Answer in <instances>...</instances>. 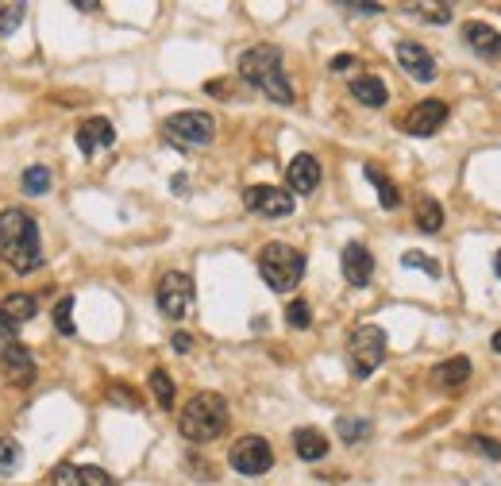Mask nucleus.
Here are the masks:
<instances>
[{
    "label": "nucleus",
    "mask_w": 501,
    "mask_h": 486,
    "mask_svg": "<svg viewBox=\"0 0 501 486\" xmlns=\"http://www.w3.org/2000/svg\"><path fill=\"white\" fill-rule=\"evenodd\" d=\"M0 259L16 275H32L42 266V239L39 224L27 209H5L0 212Z\"/></svg>",
    "instance_id": "f257e3e1"
},
{
    "label": "nucleus",
    "mask_w": 501,
    "mask_h": 486,
    "mask_svg": "<svg viewBox=\"0 0 501 486\" xmlns=\"http://www.w3.org/2000/svg\"><path fill=\"white\" fill-rule=\"evenodd\" d=\"M178 428L185 440H193V444H209V440L224 436L227 428V402L220 394H193L190 402H185L181 417H178Z\"/></svg>",
    "instance_id": "f03ea898"
},
{
    "label": "nucleus",
    "mask_w": 501,
    "mask_h": 486,
    "mask_svg": "<svg viewBox=\"0 0 501 486\" xmlns=\"http://www.w3.org/2000/svg\"><path fill=\"white\" fill-rule=\"evenodd\" d=\"M259 275L278 294L297 290V282L305 278V255L290 248V243H266L259 251Z\"/></svg>",
    "instance_id": "7ed1b4c3"
},
{
    "label": "nucleus",
    "mask_w": 501,
    "mask_h": 486,
    "mask_svg": "<svg viewBox=\"0 0 501 486\" xmlns=\"http://www.w3.org/2000/svg\"><path fill=\"white\" fill-rule=\"evenodd\" d=\"M385 360V332L378 324H359L348 340V363L355 379H370Z\"/></svg>",
    "instance_id": "20e7f679"
},
{
    "label": "nucleus",
    "mask_w": 501,
    "mask_h": 486,
    "mask_svg": "<svg viewBox=\"0 0 501 486\" xmlns=\"http://www.w3.org/2000/svg\"><path fill=\"white\" fill-rule=\"evenodd\" d=\"M227 463H232V471H239V475L259 479L270 471V463H274V448H270L263 436H239L232 452H227Z\"/></svg>",
    "instance_id": "39448f33"
},
{
    "label": "nucleus",
    "mask_w": 501,
    "mask_h": 486,
    "mask_svg": "<svg viewBox=\"0 0 501 486\" xmlns=\"http://www.w3.org/2000/svg\"><path fill=\"white\" fill-rule=\"evenodd\" d=\"M166 136L181 147H209L217 139V120L209 112H178L166 120Z\"/></svg>",
    "instance_id": "423d86ee"
},
{
    "label": "nucleus",
    "mask_w": 501,
    "mask_h": 486,
    "mask_svg": "<svg viewBox=\"0 0 501 486\" xmlns=\"http://www.w3.org/2000/svg\"><path fill=\"white\" fill-rule=\"evenodd\" d=\"M154 302H159L162 317L181 321L193 305V278L181 275V270H170V275L159 278V290H154Z\"/></svg>",
    "instance_id": "0eeeda50"
},
{
    "label": "nucleus",
    "mask_w": 501,
    "mask_h": 486,
    "mask_svg": "<svg viewBox=\"0 0 501 486\" xmlns=\"http://www.w3.org/2000/svg\"><path fill=\"white\" fill-rule=\"evenodd\" d=\"M243 205L259 217H270V220H282L293 212V193L290 190H278V185H247L243 190Z\"/></svg>",
    "instance_id": "6e6552de"
},
{
    "label": "nucleus",
    "mask_w": 501,
    "mask_h": 486,
    "mask_svg": "<svg viewBox=\"0 0 501 486\" xmlns=\"http://www.w3.org/2000/svg\"><path fill=\"white\" fill-rule=\"evenodd\" d=\"M443 124H448V101L428 97V101L409 108V117L401 120V132L413 136V139H428V136H436Z\"/></svg>",
    "instance_id": "1a4fd4ad"
},
{
    "label": "nucleus",
    "mask_w": 501,
    "mask_h": 486,
    "mask_svg": "<svg viewBox=\"0 0 501 486\" xmlns=\"http://www.w3.org/2000/svg\"><path fill=\"white\" fill-rule=\"evenodd\" d=\"M278 70H282V51L270 47V42L243 51V59H239V78L247 85H255V89H259L270 74H278Z\"/></svg>",
    "instance_id": "9d476101"
},
{
    "label": "nucleus",
    "mask_w": 501,
    "mask_h": 486,
    "mask_svg": "<svg viewBox=\"0 0 501 486\" xmlns=\"http://www.w3.org/2000/svg\"><path fill=\"white\" fill-rule=\"evenodd\" d=\"M35 360H32V348H23L20 340H8L0 348V379H8L12 386H32L35 382Z\"/></svg>",
    "instance_id": "9b49d317"
},
{
    "label": "nucleus",
    "mask_w": 501,
    "mask_h": 486,
    "mask_svg": "<svg viewBox=\"0 0 501 486\" xmlns=\"http://www.w3.org/2000/svg\"><path fill=\"white\" fill-rule=\"evenodd\" d=\"M397 62L413 81H432L436 78V59L428 54V47H421V42H413V39L397 42Z\"/></svg>",
    "instance_id": "f8f14e48"
},
{
    "label": "nucleus",
    "mask_w": 501,
    "mask_h": 486,
    "mask_svg": "<svg viewBox=\"0 0 501 486\" xmlns=\"http://www.w3.org/2000/svg\"><path fill=\"white\" fill-rule=\"evenodd\" d=\"M74 143H78L81 154H97L100 147H112V143H116V127H112L105 117H89V120L78 124Z\"/></svg>",
    "instance_id": "ddd939ff"
},
{
    "label": "nucleus",
    "mask_w": 501,
    "mask_h": 486,
    "mask_svg": "<svg viewBox=\"0 0 501 486\" xmlns=\"http://www.w3.org/2000/svg\"><path fill=\"white\" fill-rule=\"evenodd\" d=\"M339 266H343V278L351 285H366L375 278V255H370L366 243H348L339 255Z\"/></svg>",
    "instance_id": "4468645a"
},
{
    "label": "nucleus",
    "mask_w": 501,
    "mask_h": 486,
    "mask_svg": "<svg viewBox=\"0 0 501 486\" xmlns=\"http://www.w3.org/2000/svg\"><path fill=\"white\" fill-rule=\"evenodd\" d=\"M54 486H116V479L108 475L105 467H93V463H62L54 471Z\"/></svg>",
    "instance_id": "2eb2a0df"
},
{
    "label": "nucleus",
    "mask_w": 501,
    "mask_h": 486,
    "mask_svg": "<svg viewBox=\"0 0 501 486\" xmlns=\"http://www.w3.org/2000/svg\"><path fill=\"white\" fill-rule=\"evenodd\" d=\"M463 39H467V47L475 51L478 59H490V62L501 59V32H494L490 23H478V20L463 23Z\"/></svg>",
    "instance_id": "dca6fc26"
},
{
    "label": "nucleus",
    "mask_w": 501,
    "mask_h": 486,
    "mask_svg": "<svg viewBox=\"0 0 501 486\" xmlns=\"http://www.w3.org/2000/svg\"><path fill=\"white\" fill-rule=\"evenodd\" d=\"M285 182H290V193H312L320 185V163L312 154H293L285 166Z\"/></svg>",
    "instance_id": "f3484780"
},
{
    "label": "nucleus",
    "mask_w": 501,
    "mask_h": 486,
    "mask_svg": "<svg viewBox=\"0 0 501 486\" xmlns=\"http://www.w3.org/2000/svg\"><path fill=\"white\" fill-rule=\"evenodd\" d=\"M328 448H332V444H328V436L320 433V428H297V433H293V452H297L305 463L324 460Z\"/></svg>",
    "instance_id": "a211bd4d"
},
{
    "label": "nucleus",
    "mask_w": 501,
    "mask_h": 486,
    "mask_svg": "<svg viewBox=\"0 0 501 486\" xmlns=\"http://www.w3.org/2000/svg\"><path fill=\"white\" fill-rule=\"evenodd\" d=\"M351 97L359 105H366V108H382L385 101H390V93H385V81L382 78H375V74H359L351 81Z\"/></svg>",
    "instance_id": "6ab92c4d"
},
{
    "label": "nucleus",
    "mask_w": 501,
    "mask_h": 486,
    "mask_svg": "<svg viewBox=\"0 0 501 486\" xmlns=\"http://www.w3.org/2000/svg\"><path fill=\"white\" fill-rule=\"evenodd\" d=\"M470 379V360L455 355V360H443L432 367V382L443 386V390H459V386Z\"/></svg>",
    "instance_id": "aec40b11"
},
{
    "label": "nucleus",
    "mask_w": 501,
    "mask_h": 486,
    "mask_svg": "<svg viewBox=\"0 0 501 486\" xmlns=\"http://www.w3.org/2000/svg\"><path fill=\"white\" fill-rule=\"evenodd\" d=\"M363 174H366V182L378 190V205L394 212V209L401 205V193H397V185H394L390 178H385V174H382V170H378L375 163H366V166H363Z\"/></svg>",
    "instance_id": "412c9836"
},
{
    "label": "nucleus",
    "mask_w": 501,
    "mask_h": 486,
    "mask_svg": "<svg viewBox=\"0 0 501 486\" xmlns=\"http://www.w3.org/2000/svg\"><path fill=\"white\" fill-rule=\"evenodd\" d=\"M417 228L428 232V236L443 228V209H440L436 197H421V201H417Z\"/></svg>",
    "instance_id": "4be33fe9"
},
{
    "label": "nucleus",
    "mask_w": 501,
    "mask_h": 486,
    "mask_svg": "<svg viewBox=\"0 0 501 486\" xmlns=\"http://www.w3.org/2000/svg\"><path fill=\"white\" fill-rule=\"evenodd\" d=\"M20 185H23V193L27 197H42V193H47L51 190V185H54V178H51V170L47 166H27L23 170V178H20Z\"/></svg>",
    "instance_id": "5701e85b"
},
{
    "label": "nucleus",
    "mask_w": 501,
    "mask_h": 486,
    "mask_svg": "<svg viewBox=\"0 0 501 486\" xmlns=\"http://www.w3.org/2000/svg\"><path fill=\"white\" fill-rule=\"evenodd\" d=\"M336 433H339L343 444H363V440L370 436V421L366 417H339Z\"/></svg>",
    "instance_id": "b1692460"
},
{
    "label": "nucleus",
    "mask_w": 501,
    "mask_h": 486,
    "mask_svg": "<svg viewBox=\"0 0 501 486\" xmlns=\"http://www.w3.org/2000/svg\"><path fill=\"white\" fill-rule=\"evenodd\" d=\"M259 89L270 97V101H278V105H293V85L290 78H285V70H278V74H270Z\"/></svg>",
    "instance_id": "393cba45"
},
{
    "label": "nucleus",
    "mask_w": 501,
    "mask_h": 486,
    "mask_svg": "<svg viewBox=\"0 0 501 486\" xmlns=\"http://www.w3.org/2000/svg\"><path fill=\"white\" fill-rule=\"evenodd\" d=\"M5 313H8V317L16 321V324H23V321H32V317H35L39 305H35V297H32V294H12L8 302H5Z\"/></svg>",
    "instance_id": "a878e982"
},
{
    "label": "nucleus",
    "mask_w": 501,
    "mask_h": 486,
    "mask_svg": "<svg viewBox=\"0 0 501 486\" xmlns=\"http://www.w3.org/2000/svg\"><path fill=\"white\" fill-rule=\"evenodd\" d=\"M151 390H154V402H159L162 409L174 406V379H170L162 367H154V370H151Z\"/></svg>",
    "instance_id": "bb28decb"
},
{
    "label": "nucleus",
    "mask_w": 501,
    "mask_h": 486,
    "mask_svg": "<svg viewBox=\"0 0 501 486\" xmlns=\"http://www.w3.org/2000/svg\"><path fill=\"white\" fill-rule=\"evenodd\" d=\"M20 463H23V448L16 444V440L0 436V475H12Z\"/></svg>",
    "instance_id": "cd10ccee"
},
{
    "label": "nucleus",
    "mask_w": 501,
    "mask_h": 486,
    "mask_svg": "<svg viewBox=\"0 0 501 486\" xmlns=\"http://www.w3.org/2000/svg\"><path fill=\"white\" fill-rule=\"evenodd\" d=\"M54 328H59L62 336H74V297H62V302L54 305Z\"/></svg>",
    "instance_id": "c85d7f7f"
},
{
    "label": "nucleus",
    "mask_w": 501,
    "mask_h": 486,
    "mask_svg": "<svg viewBox=\"0 0 501 486\" xmlns=\"http://www.w3.org/2000/svg\"><path fill=\"white\" fill-rule=\"evenodd\" d=\"M401 263H405L409 270H424V275L440 278V263L432 259V255H424V251H405V255H401Z\"/></svg>",
    "instance_id": "c756f323"
},
{
    "label": "nucleus",
    "mask_w": 501,
    "mask_h": 486,
    "mask_svg": "<svg viewBox=\"0 0 501 486\" xmlns=\"http://www.w3.org/2000/svg\"><path fill=\"white\" fill-rule=\"evenodd\" d=\"M463 448L486 455V460H501V440H490V436H467Z\"/></svg>",
    "instance_id": "7c9ffc66"
},
{
    "label": "nucleus",
    "mask_w": 501,
    "mask_h": 486,
    "mask_svg": "<svg viewBox=\"0 0 501 486\" xmlns=\"http://www.w3.org/2000/svg\"><path fill=\"white\" fill-rule=\"evenodd\" d=\"M285 324L297 328V332H301V328H309V324H312L309 302H290V305H285Z\"/></svg>",
    "instance_id": "2f4dec72"
},
{
    "label": "nucleus",
    "mask_w": 501,
    "mask_h": 486,
    "mask_svg": "<svg viewBox=\"0 0 501 486\" xmlns=\"http://www.w3.org/2000/svg\"><path fill=\"white\" fill-rule=\"evenodd\" d=\"M23 5H0V35H12L23 23Z\"/></svg>",
    "instance_id": "473e14b6"
},
{
    "label": "nucleus",
    "mask_w": 501,
    "mask_h": 486,
    "mask_svg": "<svg viewBox=\"0 0 501 486\" xmlns=\"http://www.w3.org/2000/svg\"><path fill=\"white\" fill-rule=\"evenodd\" d=\"M413 12H424V20H432V23H451V5H436V8H413Z\"/></svg>",
    "instance_id": "72a5a7b5"
},
{
    "label": "nucleus",
    "mask_w": 501,
    "mask_h": 486,
    "mask_svg": "<svg viewBox=\"0 0 501 486\" xmlns=\"http://www.w3.org/2000/svg\"><path fill=\"white\" fill-rule=\"evenodd\" d=\"M16 332H20V324L12 321L5 309H0V336H5V340H16Z\"/></svg>",
    "instance_id": "f704fd0d"
},
{
    "label": "nucleus",
    "mask_w": 501,
    "mask_h": 486,
    "mask_svg": "<svg viewBox=\"0 0 501 486\" xmlns=\"http://www.w3.org/2000/svg\"><path fill=\"white\" fill-rule=\"evenodd\" d=\"M348 12H355V16H378V12H385L382 5H343Z\"/></svg>",
    "instance_id": "c9c22d12"
},
{
    "label": "nucleus",
    "mask_w": 501,
    "mask_h": 486,
    "mask_svg": "<svg viewBox=\"0 0 501 486\" xmlns=\"http://www.w3.org/2000/svg\"><path fill=\"white\" fill-rule=\"evenodd\" d=\"M170 344H174V351H181V355H185V351L193 348V336H190V332H174V340H170Z\"/></svg>",
    "instance_id": "e433bc0d"
},
{
    "label": "nucleus",
    "mask_w": 501,
    "mask_h": 486,
    "mask_svg": "<svg viewBox=\"0 0 501 486\" xmlns=\"http://www.w3.org/2000/svg\"><path fill=\"white\" fill-rule=\"evenodd\" d=\"M108 397H112V402H124V406H139V397H132V394H127V390H120V386H116V390H108Z\"/></svg>",
    "instance_id": "4c0bfd02"
},
{
    "label": "nucleus",
    "mask_w": 501,
    "mask_h": 486,
    "mask_svg": "<svg viewBox=\"0 0 501 486\" xmlns=\"http://www.w3.org/2000/svg\"><path fill=\"white\" fill-rule=\"evenodd\" d=\"M351 66H355L351 54H336V59H332V70H351Z\"/></svg>",
    "instance_id": "58836bf2"
},
{
    "label": "nucleus",
    "mask_w": 501,
    "mask_h": 486,
    "mask_svg": "<svg viewBox=\"0 0 501 486\" xmlns=\"http://www.w3.org/2000/svg\"><path fill=\"white\" fill-rule=\"evenodd\" d=\"M74 8H78V12H97L100 5H97V0H74Z\"/></svg>",
    "instance_id": "ea45409f"
},
{
    "label": "nucleus",
    "mask_w": 501,
    "mask_h": 486,
    "mask_svg": "<svg viewBox=\"0 0 501 486\" xmlns=\"http://www.w3.org/2000/svg\"><path fill=\"white\" fill-rule=\"evenodd\" d=\"M494 275H497V278H501V251H497V255H494Z\"/></svg>",
    "instance_id": "a19ab883"
},
{
    "label": "nucleus",
    "mask_w": 501,
    "mask_h": 486,
    "mask_svg": "<svg viewBox=\"0 0 501 486\" xmlns=\"http://www.w3.org/2000/svg\"><path fill=\"white\" fill-rule=\"evenodd\" d=\"M494 351L501 355V332H494Z\"/></svg>",
    "instance_id": "79ce46f5"
}]
</instances>
